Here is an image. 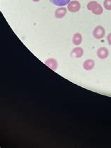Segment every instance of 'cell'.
Returning a JSON list of instances; mask_svg holds the SVG:
<instances>
[{
  "label": "cell",
  "mask_w": 111,
  "mask_h": 148,
  "mask_svg": "<svg viewBox=\"0 0 111 148\" xmlns=\"http://www.w3.org/2000/svg\"><path fill=\"white\" fill-rule=\"evenodd\" d=\"M45 65L54 71L57 70L58 68V62L54 58L47 59L45 61Z\"/></svg>",
  "instance_id": "6"
},
{
  "label": "cell",
  "mask_w": 111,
  "mask_h": 148,
  "mask_svg": "<svg viewBox=\"0 0 111 148\" xmlns=\"http://www.w3.org/2000/svg\"><path fill=\"white\" fill-rule=\"evenodd\" d=\"M97 53L99 58L103 60V59H105L108 56L109 51L108 50V49L105 48V47H101V48L98 49Z\"/></svg>",
  "instance_id": "4"
},
{
  "label": "cell",
  "mask_w": 111,
  "mask_h": 148,
  "mask_svg": "<svg viewBox=\"0 0 111 148\" xmlns=\"http://www.w3.org/2000/svg\"><path fill=\"white\" fill-rule=\"evenodd\" d=\"M103 6L106 10H111V0H105L103 2Z\"/></svg>",
  "instance_id": "11"
},
{
  "label": "cell",
  "mask_w": 111,
  "mask_h": 148,
  "mask_svg": "<svg viewBox=\"0 0 111 148\" xmlns=\"http://www.w3.org/2000/svg\"><path fill=\"white\" fill-rule=\"evenodd\" d=\"M67 14V9L63 6L60 8H58L55 11V17L56 18H63L65 17V16Z\"/></svg>",
  "instance_id": "5"
},
{
  "label": "cell",
  "mask_w": 111,
  "mask_h": 148,
  "mask_svg": "<svg viewBox=\"0 0 111 148\" xmlns=\"http://www.w3.org/2000/svg\"><path fill=\"white\" fill-rule=\"evenodd\" d=\"M52 4L58 6H64L68 5L70 0H49Z\"/></svg>",
  "instance_id": "9"
},
{
  "label": "cell",
  "mask_w": 111,
  "mask_h": 148,
  "mask_svg": "<svg viewBox=\"0 0 111 148\" xmlns=\"http://www.w3.org/2000/svg\"><path fill=\"white\" fill-rule=\"evenodd\" d=\"M97 1H90V2L88 3V4H87V9L89 11H92L93 8H94V6H95V4H97Z\"/></svg>",
  "instance_id": "12"
},
{
  "label": "cell",
  "mask_w": 111,
  "mask_h": 148,
  "mask_svg": "<svg viewBox=\"0 0 111 148\" xmlns=\"http://www.w3.org/2000/svg\"><path fill=\"white\" fill-rule=\"evenodd\" d=\"M84 54V49L81 47H75L72 49L71 51L70 56L72 58H79L83 56Z\"/></svg>",
  "instance_id": "3"
},
{
  "label": "cell",
  "mask_w": 111,
  "mask_h": 148,
  "mask_svg": "<svg viewBox=\"0 0 111 148\" xmlns=\"http://www.w3.org/2000/svg\"><path fill=\"white\" fill-rule=\"evenodd\" d=\"M33 1H34V2H38V1H39L40 0H32Z\"/></svg>",
  "instance_id": "14"
},
{
  "label": "cell",
  "mask_w": 111,
  "mask_h": 148,
  "mask_svg": "<svg viewBox=\"0 0 111 148\" xmlns=\"http://www.w3.org/2000/svg\"><path fill=\"white\" fill-rule=\"evenodd\" d=\"M91 11L95 15H101L103 13V7L100 4L97 3Z\"/></svg>",
  "instance_id": "10"
},
{
  "label": "cell",
  "mask_w": 111,
  "mask_h": 148,
  "mask_svg": "<svg viewBox=\"0 0 111 148\" xmlns=\"http://www.w3.org/2000/svg\"><path fill=\"white\" fill-rule=\"evenodd\" d=\"M94 65H95V62L92 59L86 60L83 63V67L86 70H92L94 67Z\"/></svg>",
  "instance_id": "8"
},
{
  "label": "cell",
  "mask_w": 111,
  "mask_h": 148,
  "mask_svg": "<svg viewBox=\"0 0 111 148\" xmlns=\"http://www.w3.org/2000/svg\"><path fill=\"white\" fill-rule=\"evenodd\" d=\"M107 40H108V44L111 45V33H110L108 35L107 37Z\"/></svg>",
  "instance_id": "13"
},
{
  "label": "cell",
  "mask_w": 111,
  "mask_h": 148,
  "mask_svg": "<svg viewBox=\"0 0 111 148\" xmlns=\"http://www.w3.org/2000/svg\"><path fill=\"white\" fill-rule=\"evenodd\" d=\"M105 34V30L103 27L101 25H98L95 27L93 31V36L97 39H101L104 37Z\"/></svg>",
  "instance_id": "1"
},
{
  "label": "cell",
  "mask_w": 111,
  "mask_h": 148,
  "mask_svg": "<svg viewBox=\"0 0 111 148\" xmlns=\"http://www.w3.org/2000/svg\"><path fill=\"white\" fill-rule=\"evenodd\" d=\"M82 36L79 32H76L72 37V43L75 46H79L82 44Z\"/></svg>",
  "instance_id": "7"
},
{
  "label": "cell",
  "mask_w": 111,
  "mask_h": 148,
  "mask_svg": "<svg viewBox=\"0 0 111 148\" xmlns=\"http://www.w3.org/2000/svg\"><path fill=\"white\" fill-rule=\"evenodd\" d=\"M80 8V3L78 1H75V0L70 1L69 4H68V9L69 11L72 13L77 12V11H79Z\"/></svg>",
  "instance_id": "2"
}]
</instances>
